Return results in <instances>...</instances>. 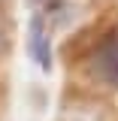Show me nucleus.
<instances>
[{"label":"nucleus","instance_id":"nucleus-1","mask_svg":"<svg viewBox=\"0 0 118 121\" xmlns=\"http://www.w3.org/2000/svg\"><path fill=\"white\" fill-rule=\"evenodd\" d=\"M85 60H88V73L94 82L106 88H118V27L103 30L94 48L85 55Z\"/></svg>","mask_w":118,"mask_h":121},{"label":"nucleus","instance_id":"nucleus-2","mask_svg":"<svg viewBox=\"0 0 118 121\" xmlns=\"http://www.w3.org/2000/svg\"><path fill=\"white\" fill-rule=\"evenodd\" d=\"M27 55H30V60H33L43 73H52V67H55L52 24H48L39 12H33L30 21H27Z\"/></svg>","mask_w":118,"mask_h":121},{"label":"nucleus","instance_id":"nucleus-3","mask_svg":"<svg viewBox=\"0 0 118 121\" xmlns=\"http://www.w3.org/2000/svg\"><path fill=\"white\" fill-rule=\"evenodd\" d=\"M0 45H3V30H0Z\"/></svg>","mask_w":118,"mask_h":121},{"label":"nucleus","instance_id":"nucleus-4","mask_svg":"<svg viewBox=\"0 0 118 121\" xmlns=\"http://www.w3.org/2000/svg\"><path fill=\"white\" fill-rule=\"evenodd\" d=\"M43 3H52V0H43Z\"/></svg>","mask_w":118,"mask_h":121}]
</instances>
